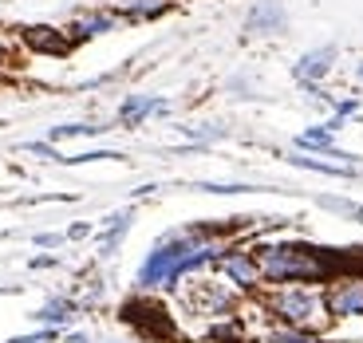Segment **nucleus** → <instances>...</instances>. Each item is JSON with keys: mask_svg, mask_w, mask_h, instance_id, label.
I'll list each match as a JSON object with an SVG mask.
<instances>
[{"mask_svg": "<svg viewBox=\"0 0 363 343\" xmlns=\"http://www.w3.org/2000/svg\"><path fill=\"white\" fill-rule=\"evenodd\" d=\"M324 304L332 320H359L363 316V257L324 284Z\"/></svg>", "mask_w": 363, "mask_h": 343, "instance_id": "obj_4", "label": "nucleus"}, {"mask_svg": "<svg viewBox=\"0 0 363 343\" xmlns=\"http://www.w3.org/2000/svg\"><path fill=\"white\" fill-rule=\"evenodd\" d=\"M355 79H359V83H363V64H355Z\"/></svg>", "mask_w": 363, "mask_h": 343, "instance_id": "obj_24", "label": "nucleus"}, {"mask_svg": "<svg viewBox=\"0 0 363 343\" xmlns=\"http://www.w3.org/2000/svg\"><path fill=\"white\" fill-rule=\"evenodd\" d=\"M64 237H55V233H44V237H36V244H60Z\"/></svg>", "mask_w": 363, "mask_h": 343, "instance_id": "obj_22", "label": "nucleus"}, {"mask_svg": "<svg viewBox=\"0 0 363 343\" xmlns=\"http://www.w3.org/2000/svg\"><path fill=\"white\" fill-rule=\"evenodd\" d=\"M257 269H261V284H328V280L344 272L363 257V249H347V253H332V249H316L304 241H264L253 244Z\"/></svg>", "mask_w": 363, "mask_h": 343, "instance_id": "obj_2", "label": "nucleus"}, {"mask_svg": "<svg viewBox=\"0 0 363 343\" xmlns=\"http://www.w3.org/2000/svg\"><path fill=\"white\" fill-rule=\"evenodd\" d=\"M320 335L316 332H300V327H277V332H269V343H316Z\"/></svg>", "mask_w": 363, "mask_h": 343, "instance_id": "obj_19", "label": "nucleus"}, {"mask_svg": "<svg viewBox=\"0 0 363 343\" xmlns=\"http://www.w3.org/2000/svg\"><path fill=\"white\" fill-rule=\"evenodd\" d=\"M186 135H194V138H221L225 130H221L218 123H198V127H186Z\"/></svg>", "mask_w": 363, "mask_h": 343, "instance_id": "obj_20", "label": "nucleus"}, {"mask_svg": "<svg viewBox=\"0 0 363 343\" xmlns=\"http://www.w3.org/2000/svg\"><path fill=\"white\" fill-rule=\"evenodd\" d=\"M209 339H213V343H241V339H245V332H241V320H237V316H225L218 327H213V332H209Z\"/></svg>", "mask_w": 363, "mask_h": 343, "instance_id": "obj_18", "label": "nucleus"}, {"mask_svg": "<svg viewBox=\"0 0 363 343\" xmlns=\"http://www.w3.org/2000/svg\"><path fill=\"white\" fill-rule=\"evenodd\" d=\"M264 308L272 312V320L284 327H300V332H316L328 324V304H324V288L312 284H281L264 296Z\"/></svg>", "mask_w": 363, "mask_h": 343, "instance_id": "obj_3", "label": "nucleus"}, {"mask_svg": "<svg viewBox=\"0 0 363 343\" xmlns=\"http://www.w3.org/2000/svg\"><path fill=\"white\" fill-rule=\"evenodd\" d=\"M123 324L138 327L146 339H174V320L166 316V308L150 296H138L123 304Z\"/></svg>", "mask_w": 363, "mask_h": 343, "instance_id": "obj_7", "label": "nucleus"}, {"mask_svg": "<svg viewBox=\"0 0 363 343\" xmlns=\"http://www.w3.org/2000/svg\"><path fill=\"white\" fill-rule=\"evenodd\" d=\"M178 0H111V9L118 12L123 24H150V20L166 16Z\"/></svg>", "mask_w": 363, "mask_h": 343, "instance_id": "obj_12", "label": "nucleus"}, {"mask_svg": "<svg viewBox=\"0 0 363 343\" xmlns=\"http://www.w3.org/2000/svg\"><path fill=\"white\" fill-rule=\"evenodd\" d=\"M296 150H316V154H336V130L328 127V123H320V127H308L296 135ZM336 158H344V154H336Z\"/></svg>", "mask_w": 363, "mask_h": 343, "instance_id": "obj_14", "label": "nucleus"}, {"mask_svg": "<svg viewBox=\"0 0 363 343\" xmlns=\"http://www.w3.org/2000/svg\"><path fill=\"white\" fill-rule=\"evenodd\" d=\"M241 225H190V229H174L162 241L146 253L143 269H138V288L143 292H162L178 288L186 276L201 272L206 264H213L225 253V237L237 233Z\"/></svg>", "mask_w": 363, "mask_h": 343, "instance_id": "obj_1", "label": "nucleus"}, {"mask_svg": "<svg viewBox=\"0 0 363 343\" xmlns=\"http://www.w3.org/2000/svg\"><path fill=\"white\" fill-rule=\"evenodd\" d=\"M170 111V103L166 99H158V95H127V99L118 103V111H115V118H118V127H143L150 115H166Z\"/></svg>", "mask_w": 363, "mask_h": 343, "instance_id": "obj_11", "label": "nucleus"}, {"mask_svg": "<svg viewBox=\"0 0 363 343\" xmlns=\"http://www.w3.org/2000/svg\"><path fill=\"white\" fill-rule=\"evenodd\" d=\"M284 28H289V12H284L281 0H253L241 32L245 36H281Z\"/></svg>", "mask_w": 363, "mask_h": 343, "instance_id": "obj_10", "label": "nucleus"}, {"mask_svg": "<svg viewBox=\"0 0 363 343\" xmlns=\"http://www.w3.org/2000/svg\"><path fill=\"white\" fill-rule=\"evenodd\" d=\"M359 217H363V209H359Z\"/></svg>", "mask_w": 363, "mask_h": 343, "instance_id": "obj_25", "label": "nucleus"}, {"mask_svg": "<svg viewBox=\"0 0 363 343\" xmlns=\"http://www.w3.org/2000/svg\"><path fill=\"white\" fill-rule=\"evenodd\" d=\"M87 233H91V225H72V233H67V237L75 241V237H87Z\"/></svg>", "mask_w": 363, "mask_h": 343, "instance_id": "obj_23", "label": "nucleus"}, {"mask_svg": "<svg viewBox=\"0 0 363 343\" xmlns=\"http://www.w3.org/2000/svg\"><path fill=\"white\" fill-rule=\"evenodd\" d=\"M72 316H75V300H64V296L48 300V304H44V308H40V312H36V320H40V324H48V327L72 324Z\"/></svg>", "mask_w": 363, "mask_h": 343, "instance_id": "obj_15", "label": "nucleus"}, {"mask_svg": "<svg viewBox=\"0 0 363 343\" xmlns=\"http://www.w3.org/2000/svg\"><path fill=\"white\" fill-rule=\"evenodd\" d=\"M118 24H123V20H118V12L111 9V4H83V9H75L72 16H67L64 32L72 36V44H87V40H99V36H107V32H115Z\"/></svg>", "mask_w": 363, "mask_h": 343, "instance_id": "obj_6", "label": "nucleus"}, {"mask_svg": "<svg viewBox=\"0 0 363 343\" xmlns=\"http://www.w3.org/2000/svg\"><path fill=\"white\" fill-rule=\"evenodd\" d=\"M233 288L229 284H218V280H194L186 288V308H194L198 316H213V320H225L233 316Z\"/></svg>", "mask_w": 363, "mask_h": 343, "instance_id": "obj_8", "label": "nucleus"}, {"mask_svg": "<svg viewBox=\"0 0 363 343\" xmlns=\"http://www.w3.org/2000/svg\"><path fill=\"white\" fill-rule=\"evenodd\" d=\"M103 130H111V127H99V123H64V127L48 130V138L60 142V138H87V135H103Z\"/></svg>", "mask_w": 363, "mask_h": 343, "instance_id": "obj_16", "label": "nucleus"}, {"mask_svg": "<svg viewBox=\"0 0 363 343\" xmlns=\"http://www.w3.org/2000/svg\"><path fill=\"white\" fill-rule=\"evenodd\" d=\"M213 269L225 276V284L233 292H257V288H261L257 257H253V249H245V244H225V253L213 261Z\"/></svg>", "mask_w": 363, "mask_h": 343, "instance_id": "obj_5", "label": "nucleus"}, {"mask_svg": "<svg viewBox=\"0 0 363 343\" xmlns=\"http://www.w3.org/2000/svg\"><path fill=\"white\" fill-rule=\"evenodd\" d=\"M24 40L32 52H44V55H67L72 52V36L64 28H52V24H36V28H24Z\"/></svg>", "mask_w": 363, "mask_h": 343, "instance_id": "obj_13", "label": "nucleus"}, {"mask_svg": "<svg viewBox=\"0 0 363 343\" xmlns=\"http://www.w3.org/2000/svg\"><path fill=\"white\" fill-rule=\"evenodd\" d=\"M292 166H304V170L316 174H336V178H352V166H336V162H320V158H308V154H292Z\"/></svg>", "mask_w": 363, "mask_h": 343, "instance_id": "obj_17", "label": "nucleus"}, {"mask_svg": "<svg viewBox=\"0 0 363 343\" xmlns=\"http://www.w3.org/2000/svg\"><path fill=\"white\" fill-rule=\"evenodd\" d=\"M340 52L332 44H320V47H308V52L300 55L296 64H292V79L300 83V87L308 91V87H320V83L332 75V67H336Z\"/></svg>", "mask_w": 363, "mask_h": 343, "instance_id": "obj_9", "label": "nucleus"}, {"mask_svg": "<svg viewBox=\"0 0 363 343\" xmlns=\"http://www.w3.org/2000/svg\"><path fill=\"white\" fill-rule=\"evenodd\" d=\"M55 332H36V335H24V339H9V343H52Z\"/></svg>", "mask_w": 363, "mask_h": 343, "instance_id": "obj_21", "label": "nucleus"}]
</instances>
